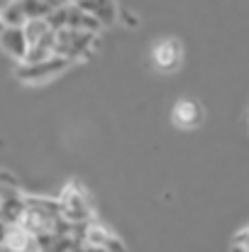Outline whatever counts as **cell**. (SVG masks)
<instances>
[{
	"label": "cell",
	"mask_w": 249,
	"mask_h": 252,
	"mask_svg": "<svg viewBox=\"0 0 249 252\" xmlns=\"http://www.w3.org/2000/svg\"><path fill=\"white\" fill-rule=\"evenodd\" d=\"M59 208H61V218L79 225V223H93V208H90V201L85 196V191L81 189V184L71 181L61 198H59Z\"/></svg>",
	"instance_id": "obj_1"
},
{
	"label": "cell",
	"mask_w": 249,
	"mask_h": 252,
	"mask_svg": "<svg viewBox=\"0 0 249 252\" xmlns=\"http://www.w3.org/2000/svg\"><path fill=\"white\" fill-rule=\"evenodd\" d=\"M95 49V34L79 32V30H59L56 32V42H54V54L64 57L69 62H76L88 57Z\"/></svg>",
	"instance_id": "obj_2"
},
{
	"label": "cell",
	"mask_w": 249,
	"mask_h": 252,
	"mask_svg": "<svg viewBox=\"0 0 249 252\" xmlns=\"http://www.w3.org/2000/svg\"><path fill=\"white\" fill-rule=\"evenodd\" d=\"M71 62L64 59V57H49L47 62H39V64H20L15 69V76L25 84H42V81H49L54 79L56 74H61L64 69H69Z\"/></svg>",
	"instance_id": "obj_3"
},
{
	"label": "cell",
	"mask_w": 249,
	"mask_h": 252,
	"mask_svg": "<svg viewBox=\"0 0 249 252\" xmlns=\"http://www.w3.org/2000/svg\"><path fill=\"white\" fill-rule=\"evenodd\" d=\"M154 64L162 69V71H176L183 62V47L178 39L168 37V39H162L157 47H154Z\"/></svg>",
	"instance_id": "obj_4"
},
{
	"label": "cell",
	"mask_w": 249,
	"mask_h": 252,
	"mask_svg": "<svg viewBox=\"0 0 249 252\" xmlns=\"http://www.w3.org/2000/svg\"><path fill=\"white\" fill-rule=\"evenodd\" d=\"M171 118H173V123H176L178 127L191 130V127L200 125V120H203V108H200V103H198V100L183 98V100H178V103L173 105Z\"/></svg>",
	"instance_id": "obj_5"
},
{
	"label": "cell",
	"mask_w": 249,
	"mask_h": 252,
	"mask_svg": "<svg viewBox=\"0 0 249 252\" xmlns=\"http://www.w3.org/2000/svg\"><path fill=\"white\" fill-rule=\"evenodd\" d=\"M0 47H2V52L10 54L12 59L22 62L25 54H27V49H29V42H27L22 27H5L2 34H0Z\"/></svg>",
	"instance_id": "obj_6"
},
{
	"label": "cell",
	"mask_w": 249,
	"mask_h": 252,
	"mask_svg": "<svg viewBox=\"0 0 249 252\" xmlns=\"http://www.w3.org/2000/svg\"><path fill=\"white\" fill-rule=\"evenodd\" d=\"M0 245L10 252H39L37 250V240L20 225H7Z\"/></svg>",
	"instance_id": "obj_7"
},
{
	"label": "cell",
	"mask_w": 249,
	"mask_h": 252,
	"mask_svg": "<svg viewBox=\"0 0 249 252\" xmlns=\"http://www.w3.org/2000/svg\"><path fill=\"white\" fill-rule=\"evenodd\" d=\"M79 7L85 10L88 15H93V17L98 20L100 27H110V25H115L117 12H120L117 5H115V0H83Z\"/></svg>",
	"instance_id": "obj_8"
},
{
	"label": "cell",
	"mask_w": 249,
	"mask_h": 252,
	"mask_svg": "<svg viewBox=\"0 0 249 252\" xmlns=\"http://www.w3.org/2000/svg\"><path fill=\"white\" fill-rule=\"evenodd\" d=\"M66 30H79V32H88V34H98L103 27L98 25V20L93 15H88L79 5H69V22Z\"/></svg>",
	"instance_id": "obj_9"
},
{
	"label": "cell",
	"mask_w": 249,
	"mask_h": 252,
	"mask_svg": "<svg viewBox=\"0 0 249 252\" xmlns=\"http://www.w3.org/2000/svg\"><path fill=\"white\" fill-rule=\"evenodd\" d=\"M25 213V196H12L0 201V223L2 225H17Z\"/></svg>",
	"instance_id": "obj_10"
},
{
	"label": "cell",
	"mask_w": 249,
	"mask_h": 252,
	"mask_svg": "<svg viewBox=\"0 0 249 252\" xmlns=\"http://www.w3.org/2000/svg\"><path fill=\"white\" fill-rule=\"evenodd\" d=\"M17 5L22 7L27 20H47V15L52 12V7L44 0H17Z\"/></svg>",
	"instance_id": "obj_11"
},
{
	"label": "cell",
	"mask_w": 249,
	"mask_h": 252,
	"mask_svg": "<svg viewBox=\"0 0 249 252\" xmlns=\"http://www.w3.org/2000/svg\"><path fill=\"white\" fill-rule=\"evenodd\" d=\"M22 32H25L29 47H32V44H37V42L49 32V25H47V20H27L25 27H22Z\"/></svg>",
	"instance_id": "obj_12"
},
{
	"label": "cell",
	"mask_w": 249,
	"mask_h": 252,
	"mask_svg": "<svg viewBox=\"0 0 249 252\" xmlns=\"http://www.w3.org/2000/svg\"><path fill=\"white\" fill-rule=\"evenodd\" d=\"M0 17H2L5 27H25V22H27V17H25V12H22V7L17 2L2 7L0 10Z\"/></svg>",
	"instance_id": "obj_13"
},
{
	"label": "cell",
	"mask_w": 249,
	"mask_h": 252,
	"mask_svg": "<svg viewBox=\"0 0 249 252\" xmlns=\"http://www.w3.org/2000/svg\"><path fill=\"white\" fill-rule=\"evenodd\" d=\"M49 57H54V52H52L49 47H44V44H32L20 64H39V62H47Z\"/></svg>",
	"instance_id": "obj_14"
},
{
	"label": "cell",
	"mask_w": 249,
	"mask_h": 252,
	"mask_svg": "<svg viewBox=\"0 0 249 252\" xmlns=\"http://www.w3.org/2000/svg\"><path fill=\"white\" fill-rule=\"evenodd\" d=\"M12 196H20L17 181L12 179V174L0 171V201H2V198H12Z\"/></svg>",
	"instance_id": "obj_15"
},
{
	"label": "cell",
	"mask_w": 249,
	"mask_h": 252,
	"mask_svg": "<svg viewBox=\"0 0 249 252\" xmlns=\"http://www.w3.org/2000/svg\"><path fill=\"white\" fill-rule=\"evenodd\" d=\"M235 245H240V248H245V252H249V230L240 233V235L235 238Z\"/></svg>",
	"instance_id": "obj_16"
},
{
	"label": "cell",
	"mask_w": 249,
	"mask_h": 252,
	"mask_svg": "<svg viewBox=\"0 0 249 252\" xmlns=\"http://www.w3.org/2000/svg\"><path fill=\"white\" fill-rule=\"evenodd\" d=\"M12 2H17V0H0V10L7 7V5H12Z\"/></svg>",
	"instance_id": "obj_17"
},
{
	"label": "cell",
	"mask_w": 249,
	"mask_h": 252,
	"mask_svg": "<svg viewBox=\"0 0 249 252\" xmlns=\"http://www.w3.org/2000/svg\"><path fill=\"white\" fill-rule=\"evenodd\" d=\"M2 30H5V22H2V17H0V34H2Z\"/></svg>",
	"instance_id": "obj_18"
},
{
	"label": "cell",
	"mask_w": 249,
	"mask_h": 252,
	"mask_svg": "<svg viewBox=\"0 0 249 252\" xmlns=\"http://www.w3.org/2000/svg\"><path fill=\"white\" fill-rule=\"evenodd\" d=\"M0 252H10V250H5V248H2V245H0Z\"/></svg>",
	"instance_id": "obj_19"
}]
</instances>
